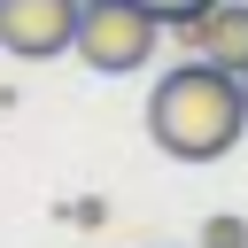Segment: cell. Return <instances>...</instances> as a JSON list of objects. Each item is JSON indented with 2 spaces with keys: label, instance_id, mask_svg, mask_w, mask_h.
I'll use <instances>...</instances> for the list:
<instances>
[{
  "label": "cell",
  "instance_id": "52a82bcc",
  "mask_svg": "<svg viewBox=\"0 0 248 248\" xmlns=\"http://www.w3.org/2000/svg\"><path fill=\"white\" fill-rule=\"evenodd\" d=\"M240 93H248V78H240Z\"/></svg>",
  "mask_w": 248,
  "mask_h": 248
},
{
  "label": "cell",
  "instance_id": "277c9868",
  "mask_svg": "<svg viewBox=\"0 0 248 248\" xmlns=\"http://www.w3.org/2000/svg\"><path fill=\"white\" fill-rule=\"evenodd\" d=\"M178 46L217 62V70H232V78H248V0H217L209 16L178 23Z\"/></svg>",
  "mask_w": 248,
  "mask_h": 248
},
{
  "label": "cell",
  "instance_id": "5b68a950",
  "mask_svg": "<svg viewBox=\"0 0 248 248\" xmlns=\"http://www.w3.org/2000/svg\"><path fill=\"white\" fill-rule=\"evenodd\" d=\"M202 248H248V217H232V209H217V217L202 225Z\"/></svg>",
  "mask_w": 248,
  "mask_h": 248
},
{
  "label": "cell",
  "instance_id": "ba28073f",
  "mask_svg": "<svg viewBox=\"0 0 248 248\" xmlns=\"http://www.w3.org/2000/svg\"><path fill=\"white\" fill-rule=\"evenodd\" d=\"M85 8H93V0H85Z\"/></svg>",
  "mask_w": 248,
  "mask_h": 248
},
{
  "label": "cell",
  "instance_id": "3957f363",
  "mask_svg": "<svg viewBox=\"0 0 248 248\" xmlns=\"http://www.w3.org/2000/svg\"><path fill=\"white\" fill-rule=\"evenodd\" d=\"M78 23H85V0H0V46L16 62L78 54Z\"/></svg>",
  "mask_w": 248,
  "mask_h": 248
},
{
  "label": "cell",
  "instance_id": "7a4b0ae2",
  "mask_svg": "<svg viewBox=\"0 0 248 248\" xmlns=\"http://www.w3.org/2000/svg\"><path fill=\"white\" fill-rule=\"evenodd\" d=\"M163 31H170V23H163L155 8H140V0H93L85 23H78V62L101 70V78H132V70L155 62Z\"/></svg>",
  "mask_w": 248,
  "mask_h": 248
},
{
  "label": "cell",
  "instance_id": "6da1fadb",
  "mask_svg": "<svg viewBox=\"0 0 248 248\" xmlns=\"http://www.w3.org/2000/svg\"><path fill=\"white\" fill-rule=\"evenodd\" d=\"M147 132H155V147L170 163H217L248 132V93H240L232 70H217V62L194 54V62H178L147 93Z\"/></svg>",
  "mask_w": 248,
  "mask_h": 248
},
{
  "label": "cell",
  "instance_id": "8992f818",
  "mask_svg": "<svg viewBox=\"0 0 248 248\" xmlns=\"http://www.w3.org/2000/svg\"><path fill=\"white\" fill-rule=\"evenodd\" d=\"M140 8H155V16H163V23L178 31V23H194V16H209L217 0H140Z\"/></svg>",
  "mask_w": 248,
  "mask_h": 248
}]
</instances>
